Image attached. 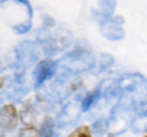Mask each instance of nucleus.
Masks as SVG:
<instances>
[{
	"label": "nucleus",
	"mask_w": 147,
	"mask_h": 137,
	"mask_svg": "<svg viewBox=\"0 0 147 137\" xmlns=\"http://www.w3.org/2000/svg\"><path fill=\"white\" fill-rule=\"evenodd\" d=\"M54 70H55V64H53L49 61H44V62L39 63V65L36 68V72H34L36 84L38 86L41 82H44L49 75H52Z\"/></svg>",
	"instance_id": "obj_2"
},
{
	"label": "nucleus",
	"mask_w": 147,
	"mask_h": 137,
	"mask_svg": "<svg viewBox=\"0 0 147 137\" xmlns=\"http://www.w3.org/2000/svg\"><path fill=\"white\" fill-rule=\"evenodd\" d=\"M96 98H98V91H96V90H94L93 92L88 94V95L84 98V100H83V103H82V110H83V111L88 110V108L92 106V104L95 102Z\"/></svg>",
	"instance_id": "obj_4"
},
{
	"label": "nucleus",
	"mask_w": 147,
	"mask_h": 137,
	"mask_svg": "<svg viewBox=\"0 0 147 137\" xmlns=\"http://www.w3.org/2000/svg\"><path fill=\"white\" fill-rule=\"evenodd\" d=\"M21 137H42L41 131L34 127H25L21 130Z\"/></svg>",
	"instance_id": "obj_5"
},
{
	"label": "nucleus",
	"mask_w": 147,
	"mask_h": 137,
	"mask_svg": "<svg viewBox=\"0 0 147 137\" xmlns=\"http://www.w3.org/2000/svg\"><path fill=\"white\" fill-rule=\"evenodd\" d=\"M18 123L17 110L14 105H3L0 108V128L5 130L14 129Z\"/></svg>",
	"instance_id": "obj_1"
},
{
	"label": "nucleus",
	"mask_w": 147,
	"mask_h": 137,
	"mask_svg": "<svg viewBox=\"0 0 147 137\" xmlns=\"http://www.w3.org/2000/svg\"><path fill=\"white\" fill-rule=\"evenodd\" d=\"M68 137H93V135L88 126H80L76 128L74 131H71V134Z\"/></svg>",
	"instance_id": "obj_3"
},
{
	"label": "nucleus",
	"mask_w": 147,
	"mask_h": 137,
	"mask_svg": "<svg viewBox=\"0 0 147 137\" xmlns=\"http://www.w3.org/2000/svg\"><path fill=\"white\" fill-rule=\"evenodd\" d=\"M142 137H147V131H146V132H145V135H144V136H142Z\"/></svg>",
	"instance_id": "obj_7"
},
{
	"label": "nucleus",
	"mask_w": 147,
	"mask_h": 137,
	"mask_svg": "<svg viewBox=\"0 0 147 137\" xmlns=\"http://www.w3.org/2000/svg\"><path fill=\"white\" fill-rule=\"evenodd\" d=\"M3 84H5V79L2 76H0V89L3 87Z\"/></svg>",
	"instance_id": "obj_6"
}]
</instances>
